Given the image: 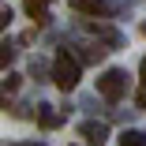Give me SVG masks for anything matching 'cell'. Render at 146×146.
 Returning <instances> with one entry per match:
<instances>
[{
  "label": "cell",
  "mask_w": 146,
  "mask_h": 146,
  "mask_svg": "<svg viewBox=\"0 0 146 146\" xmlns=\"http://www.w3.org/2000/svg\"><path fill=\"white\" fill-rule=\"evenodd\" d=\"M142 75H146V60H142Z\"/></svg>",
  "instance_id": "11"
},
{
  "label": "cell",
  "mask_w": 146,
  "mask_h": 146,
  "mask_svg": "<svg viewBox=\"0 0 146 146\" xmlns=\"http://www.w3.org/2000/svg\"><path fill=\"white\" fill-rule=\"evenodd\" d=\"M4 90H19V75H8L4 79Z\"/></svg>",
  "instance_id": "9"
},
{
  "label": "cell",
  "mask_w": 146,
  "mask_h": 146,
  "mask_svg": "<svg viewBox=\"0 0 146 146\" xmlns=\"http://www.w3.org/2000/svg\"><path fill=\"white\" fill-rule=\"evenodd\" d=\"M71 11H79V15H105L109 8H105V0H71Z\"/></svg>",
  "instance_id": "3"
},
{
  "label": "cell",
  "mask_w": 146,
  "mask_h": 146,
  "mask_svg": "<svg viewBox=\"0 0 146 146\" xmlns=\"http://www.w3.org/2000/svg\"><path fill=\"white\" fill-rule=\"evenodd\" d=\"M26 11H30V15L41 23V19H45V0H26Z\"/></svg>",
  "instance_id": "6"
},
{
  "label": "cell",
  "mask_w": 146,
  "mask_h": 146,
  "mask_svg": "<svg viewBox=\"0 0 146 146\" xmlns=\"http://www.w3.org/2000/svg\"><path fill=\"white\" fill-rule=\"evenodd\" d=\"M105 124H82V139L90 142V146H105Z\"/></svg>",
  "instance_id": "4"
},
{
  "label": "cell",
  "mask_w": 146,
  "mask_h": 146,
  "mask_svg": "<svg viewBox=\"0 0 146 146\" xmlns=\"http://www.w3.org/2000/svg\"><path fill=\"white\" fill-rule=\"evenodd\" d=\"M38 116H41V124H45V127H56V124H60V116H56V112H49V105H45Z\"/></svg>",
  "instance_id": "7"
},
{
  "label": "cell",
  "mask_w": 146,
  "mask_h": 146,
  "mask_svg": "<svg viewBox=\"0 0 146 146\" xmlns=\"http://www.w3.org/2000/svg\"><path fill=\"white\" fill-rule=\"evenodd\" d=\"M120 146H146V135L142 131H124L120 135Z\"/></svg>",
  "instance_id": "5"
},
{
  "label": "cell",
  "mask_w": 146,
  "mask_h": 146,
  "mask_svg": "<svg viewBox=\"0 0 146 146\" xmlns=\"http://www.w3.org/2000/svg\"><path fill=\"white\" fill-rule=\"evenodd\" d=\"M11 60H15V49L11 45H0V68H8Z\"/></svg>",
  "instance_id": "8"
},
{
  "label": "cell",
  "mask_w": 146,
  "mask_h": 146,
  "mask_svg": "<svg viewBox=\"0 0 146 146\" xmlns=\"http://www.w3.org/2000/svg\"><path fill=\"white\" fill-rule=\"evenodd\" d=\"M52 82L60 86V90H75V86H79V60H75V56L60 52L52 60Z\"/></svg>",
  "instance_id": "1"
},
{
  "label": "cell",
  "mask_w": 146,
  "mask_h": 146,
  "mask_svg": "<svg viewBox=\"0 0 146 146\" xmlns=\"http://www.w3.org/2000/svg\"><path fill=\"white\" fill-rule=\"evenodd\" d=\"M124 90H127V75H124L120 68H109V71L98 79V94H101L105 101H120Z\"/></svg>",
  "instance_id": "2"
},
{
  "label": "cell",
  "mask_w": 146,
  "mask_h": 146,
  "mask_svg": "<svg viewBox=\"0 0 146 146\" xmlns=\"http://www.w3.org/2000/svg\"><path fill=\"white\" fill-rule=\"evenodd\" d=\"M139 109H146V90H142V94H139Z\"/></svg>",
  "instance_id": "10"
}]
</instances>
